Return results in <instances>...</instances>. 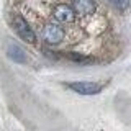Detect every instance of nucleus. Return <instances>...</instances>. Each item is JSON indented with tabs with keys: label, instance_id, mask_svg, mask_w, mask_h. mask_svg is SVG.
Wrapping results in <instances>:
<instances>
[{
	"label": "nucleus",
	"instance_id": "nucleus-6",
	"mask_svg": "<svg viewBox=\"0 0 131 131\" xmlns=\"http://www.w3.org/2000/svg\"><path fill=\"white\" fill-rule=\"evenodd\" d=\"M8 57H10V59H13L15 62H26L25 52L18 46H16V44H10V46H8Z\"/></svg>",
	"mask_w": 131,
	"mask_h": 131
},
{
	"label": "nucleus",
	"instance_id": "nucleus-5",
	"mask_svg": "<svg viewBox=\"0 0 131 131\" xmlns=\"http://www.w3.org/2000/svg\"><path fill=\"white\" fill-rule=\"evenodd\" d=\"M74 12L79 15H92L95 12L93 0H74Z\"/></svg>",
	"mask_w": 131,
	"mask_h": 131
},
{
	"label": "nucleus",
	"instance_id": "nucleus-2",
	"mask_svg": "<svg viewBox=\"0 0 131 131\" xmlns=\"http://www.w3.org/2000/svg\"><path fill=\"white\" fill-rule=\"evenodd\" d=\"M67 87L80 95H95L102 90V85L95 82H71L67 84Z\"/></svg>",
	"mask_w": 131,
	"mask_h": 131
},
{
	"label": "nucleus",
	"instance_id": "nucleus-4",
	"mask_svg": "<svg viewBox=\"0 0 131 131\" xmlns=\"http://www.w3.org/2000/svg\"><path fill=\"white\" fill-rule=\"evenodd\" d=\"M54 18L57 20V21H61V23H71L72 20H74V8L72 7H69V5H66V3H61V5H57L54 8Z\"/></svg>",
	"mask_w": 131,
	"mask_h": 131
},
{
	"label": "nucleus",
	"instance_id": "nucleus-1",
	"mask_svg": "<svg viewBox=\"0 0 131 131\" xmlns=\"http://www.w3.org/2000/svg\"><path fill=\"white\" fill-rule=\"evenodd\" d=\"M13 26H15L16 33H18V36L23 41H26V43H35V41H36L35 31L31 30V26L26 23V20H25L23 16H20V15L15 16V18H13Z\"/></svg>",
	"mask_w": 131,
	"mask_h": 131
},
{
	"label": "nucleus",
	"instance_id": "nucleus-3",
	"mask_svg": "<svg viewBox=\"0 0 131 131\" xmlns=\"http://www.w3.org/2000/svg\"><path fill=\"white\" fill-rule=\"evenodd\" d=\"M43 38L46 39V43H49V44H57V43L62 41L64 31H62L61 26H57V25H54V23H49V25L44 26V30H43Z\"/></svg>",
	"mask_w": 131,
	"mask_h": 131
},
{
	"label": "nucleus",
	"instance_id": "nucleus-7",
	"mask_svg": "<svg viewBox=\"0 0 131 131\" xmlns=\"http://www.w3.org/2000/svg\"><path fill=\"white\" fill-rule=\"evenodd\" d=\"M108 2L120 12H125V10L129 8V0H108Z\"/></svg>",
	"mask_w": 131,
	"mask_h": 131
}]
</instances>
